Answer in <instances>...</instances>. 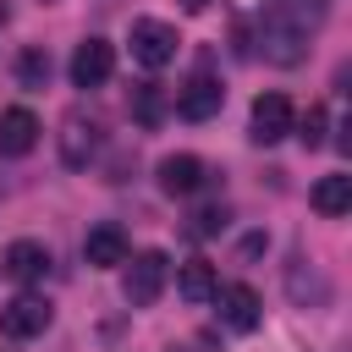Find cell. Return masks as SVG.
<instances>
[{"label": "cell", "instance_id": "52a82bcc", "mask_svg": "<svg viewBox=\"0 0 352 352\" xmlns=\"http://www.w3.org/2000/svg\"><path fill=\"white\" fill-rule=\"evenodd\" d=\"M94 148H99V121L82 116V110H72V116L60 121V160H66L72 170H82V165L94 160Z\"/></svg>", "mask_w": 352, "mask_h": 352}, {"label": "cell", "instance_id": "44dd1931", "mask_svg": "<svg viewBox=\"0 0 352 352\" xmlns=\"http://www.w3.org/2000/svg\"><path fill=\"white\" fill-rule=\"evenodd\" d=\"M6 16H11V11H6V0H0V28H6Z\"/></svg>", "mask_w": 352, "mask_h": 352}, {"label": "cell", "instance_id": "3957f363", "mask_svg": "<svg viewBox=\"0 0 352 352\" xmlns=\"http://www.w3.org/2000/svg\"><path fill=\"white\" fill-rule=\"evenodd\" d=\"M126 44H132V60H143V66H154V72H160V66H170V60H176V44H182V38H176V28H170V22H160V16H138Z\"/></svg>", "mask_w": 352, "mask_h": 352}, {"label": "cell", "instance_id": "2e32d148", "mask_svg": "<svg viewBox=\"0 0 352 352\" xmlns=\"http://www.w3.org/2000/svg\"><path fill=\"white\" fill-rule=\"evenodd\" d=\"M16 77H22V88H44L50 82V55L44 50H22L16 55Z\"/></svg>", "mask_w": 352, "mask_h": 352}, {"label": "cell", "instance_id": "277c9868", "mask_svg": "<svg viewBox=\"0 0 352 352\" xmlns=\"http://www.w3.org/2000/svg\"><path fill=\"white\" fill-rule=\"evenodd\" d=\"M50 319H55V308H50L44 297L22 292V297H11V302L0 308V336L28 341V336H44V330H50Z\"/></svg>", "mask_w": 352, "mask_h": 352}, {"label": "cell", "instance_id": "8fae6325", "mask_svg": "<svg viewBox=\"0 0 352 352\" xmlns=\"http://www.w3.org/2000/svg\"><path fill=\"white\" fill-rule=\"evenodd\" d=\"M220 104H226V88L214 77H192L187 88H176V116H187V121H209Z\"/></svg>", "mask_w": 352, "mask_h": 352}, {"label": "cell", "instance_id": "7a4b0ae2", "mask_svg": "<svg viewBox=\"0 0 352 352\" xmlns=\"http://www.w3.org/2000/svg\"><path fill=\"white\" fill-rule=\"evenodd\" d=\"M165 280H170V258H165L160 248H148V253H138V258L126 264L121 292H126V302H132V308H148V302L165 292Z\"/></svg>", "mask_w": 352, "mask_h": 352}, {"label": "cell", "instance_id": "ba28073f", "mask_svg": "<svg viewBox=\"0 0 352 352\" xmlns=\"http://www.w3.org/2000/svg\"><path fill=\"white\" fill-rule=\"evenodd\" d=\"M0 270H6L11 280L33 286V280H44V275H50V248H44V242H33V236H16V242L6 248V258H0Z\"/></svg>", "mask_w": 352, "mask_h": 352}, {"label": "cell", "instance_id": "e0dca14e", "mask_svg": "<svg viewBox=\"0 0 352 352\" xmlns=\"http://www.w3.org/2000/svg\"><path fill=\"white\" fill-rule=\"evenodd\" d=\"M132 110H138V121H160V116H165L160 82H138V94H132Z\"/></svg>", "mask_w": 352, "mask_h": 352}, {"label": "cell", "instance_id": "d6986e66", "mask_svg": "<svg viewBox=\"0 0 352 352\" xmlns=\"http://www.w3.org/2000/svg\"><path fill=\"white\" fill-rule=\"evenodd\" d=\"M220 226H226V209H204V214H192V231H198V236H214Z\"/></svg>", "mask_w": 352, "mask_h": 352}, {"label": "cell", "instance_id": "30bf717a", "mask_svg": "<svg viewBox=\"0 0 352 352\" xmlns=\"http://www.w3.org/2000/svg\"><path fill=\"white\" fill-rule=\"evenodd\" d=\"M214 302H220V319L231 330H258V319H264L253 286H214Z\"/></svg>", "mask_w": 352, "mask_h": 352}, {"label": "cell", "instance_id": "ffe728a7", "mask_svg": "<svg viewBox=\"0 0 352 352\" xmlns=\"http://www.w3.org/2000/svg\"><path fill=\"white\" fill-rule=\"evenodd\" d=\"M182 6H187V11H204V6H209V0H182Z\"/></svg>", "mask_w": 352, "mask_h": 352}, {"label": "cell", "instance_id": "4fadbf2b", "mask_svg": "<svg viewBox=\"0 0 352 352\" xmlns=\"http://www.w3.org/2000/svg\"><path fill=\"white\" fill-rule=\"evenodd\" d=\"M160 187H165V192H182V198L198 192V187H204V160H198V154H165V160H160Z\"/></svg>", "mask_w": 352, "mask_h": 352}, {"label": "cell", "instance_id": "9a60e30c", "mask_svg": "<svg viewBox=\"0 0 352 352\" xmlns=\"http://www.w3.org/2000/svg\"><path fill=\"white\" fill-rule=\"evenodd\" d=\"M214 286H220V275H214V264H204V258H192V264L176 270V292H182L187 302H209Z\"/></svg>", "mask_w": 352, "mask_h": 352}, {"label": "cell", "instance_id": "9c48e42d", "mask_svg": "<svg viewBox=\"0 0 352 352\" xmlns=\"http://www.w3.org/2000/svg\"><path fill=\"white\" fill-rule=\"evenodd\" d=\"M82 258H88L94 270H116V264H126V231H121L116 220L94 226V231L82 236Z\"/></svg>", "mask_w": 352, "mask_h": 352}, {"label": "cell", "instance_id": "6da1fadb", "mask_svg": "<svg viewBox=\"0 0 352 352\" xmlns=\"http://www.w3.org/2000/svg\"><path fill=\"white\" fill-rule=\"evenodd\" d=\"M319 22L302 11V6H292V0H275L270 11H264V22H258V50H264V60H275V66H297L302 55H308V33H314Z\"/></svg>", "mask_w": 352, "mask_h": 352}, {"label": "cell", "instance_id": "5bb4252c", "mask_svg": "<svg viewBox=\"0 0 352 352\" xmlns=\"http://www.w3.org/2000/svg\"><path fill=\"white\" fill-rule=\"evenodd\" d=\"M308 198H314V209H319V214H346V209H352V176H346V170L319 176Z\"/></svg>", "mask_w": 352, "mask_h": 352}, {"label": "cell", "instance_id": "8992f818", "mask_svg": "<svg viewBox=\"0 0 352 352\" xmlns=\"http://www.w3.org/2000/svg\"><path fill=\"white\" fill-rule=\"evenodd\" d=\"M292 121H297V110H292L286 94H258L253 99V143H280L292 132Z\"/></svg>", "mask_w": 352, "mask_h": 352}, {"label": "cell", "instance_id": "5b68a950", "mask_svg": "<svg viewBox=\"0 0 352 352\" xmlns=\"http://www.w3.org/2000/svg\"><path fill=\"white\" fill-rule=\"evenodd\" d=\"M110 72H116V44L82 38L77 55H72V82L77 88H99V82H110Z\"/></svg>", "mask_w": 352, "mask_h": 352}, {"label": "cell", "instance_id": "7c38bea8", "mask_svg": "<svg viewBox=\"0 0 352 352\" xmlns=\"http://www.w3.org/2000/svg\"><path fill=\"white\" fill-rule=\"evenodd\" d=\"M38 143V116L33 110H22V104H11V110H0V154H28Z\"/></svg>", "mask_w": 352, "mask_h": 352}, {"label": "cell", "instance_id": "ac0fdd59", "mask_svg": "<svg viewBox=\"0 0 352 352\" xmlns=\"http://www.w3.org/2000/svg\"><path fill=\"white\" fill-rule=\"evenodd\" d=\"M292 126H297V138H302L308 148H319V143H324V126H330V116H324V104H308V116H302V121H292Z\"/></svg>", "mask_w": 352, "mask_h": 352}]
</instances>
